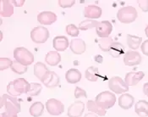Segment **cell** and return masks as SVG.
Returning <instances> with one entry per match:
<instances>
[{
    "label": "cell",
    "mask_w": 148,
    "mask_h": 117,
    "mask_svg": "<svg viewBox=\"0 0 148 117\" xmlns=\"http://www.w3.org/2000/svg\"><path fill=\"white\" fill-rule=\"evenodd\" d=\"M49 70L47 68L46 65H44L42 62H37L36 64H35L34 65V75L35 76H36L37 79H39L41 82L42 81V79L46 76V75L47 74Z\"/></svg>",
    "instance_id": "603a6c76"
},
{
    "label": "cell",
    "mask_w": 148,
    "mask_h": 117,
    "mask_svg": "<svg viewBox=\"0 0 148 117\" xmlns=\"http://www.w3.org/2000/svg\"><path fill=\"white\" fill-rule=\"evenodd\" d=\"M69 45V39L65 36H56L53 40V47L56 51L63 52L67 49Z\"/></svg>",
    "instance_id": "5bb4252c"
},
{
    "label": "cell",
    "mask_w": 148,
    "mask_h": 117,
    "mask_svg": "<svg viewBox=\"0 0 148 117\" xmlns=\"http://www.w3.org/2000/svg\"><path fill=\"white\" fill-rule=\"evenodd\" d=\"M1 117H18L17 115H11V114H8L5 112H2L1 113Z\"/></svg>",
    "instance_id": "f35d334b"
},
{
    "label": "cell",
    "mask_w": 148,
    "mask_h": 117,
    "mask_svg": "<svg viewBox=\"0 0 148 117\" xmlns=\"http://www.w3.org/2000/svg\"><path fill=\"white\" fill-rule=\"evenodd\" d=\"M12 3H14V5H16V6H21L24 4V3H25V1L22 0V1H11Z\"/></svg>",
    "instance_id": "ab89813d"
},
{
    "label": "cell",
    "mask_w": 148,
    "mask_h": 117,
    "mask_svg": "<svg viewBox=\"0 0 148 117\" xmlns=\"http://www.w3.org/2000/svg\"><path fill=\"white\" fill-rule=\"evenodd\" d=\"M135 104V98L129 94H123L119 98V105L123 109H129Z\"/></svg>",
    "instance_id": "ac0fdd59"
},
{
    "label": "cell",
    "mask_w": 148,
    "mask_h": 117,
    "mask_svg": "<svg viewBox=\"0 0 148 117\" xmlns=\"http://www.w3.org/2000/svg\"><path fill=\"white\" fill-rule=\"evenodd\" d=\"M96 103L104 109H110L116 102V96L114 93L109 91H104L98 94L95 99Z\"/></svg>",
    "instance_id": "5b68a950"
},
{
    "label": "cell",
    "mask_w": 148,
    "mask_h": 117,
    "mask_svg": "<svg viewBox=\"0 0 148 117\" xmlns=\"http://www.w3.org/2000/svg\"><path fill=\"white\" fill-rule=\"evenodd\" d=\"M137 10L132 6H126L121 8L117 14L118 20L124 24H130L134 22L137 18Z\"/></svg>",
    "instance_id": "3957f363"
},
{
    "label": "cell",
    "mask_w": 148,
    "mask_h": 117,
    "mask_svg": "<svg viewBox=\"0 0 148 117\" xmlns=\"http://www.w3.org/2000/svg\"><path fill=\"white\" fill-rule=\"evenodd\" d=\"M42 85L39 84V83H30V88L27 92V95L29 97H35V96H37L41 94L42 92Z\"/></svg>",
    "instance_id": "f1b7e54d"
},
{
    "label": "cell",
    "mask_w": 148,
    "mask_h": 117,
    "mask_svg": "<svg viewBox=\"0 0 148 117\" xmlns=\"http://www.w3.org/2000/svg\"><path fill=\"white\" fill-rule=\"evenodd\" d=\"M14 13V8L8 0H1L0 2V14L3 17H10Z\"/></svg>",
    "instance_id": "ffe728a7"
},
{
    "label": "cell",
    "mask_w": 148,
    "mask_h": 117,
    "mask_svg": "<svg viewBox=\"0 0 148 117\" xmlns=\"http://www.w3.org/2000/svg\"><path fill=\"white\" fill-rule=\"evenodd\" d=\"M30 83L24 78H18L10 82L7 86V92L12 97H18L21 94H27Z\"/></svg>",
    "instance_id": "7a4b0ae2"
},
{
    "label": "cell",
    "mask_w": 148,
    "mask_h": 117,
    "mask_svg": "<svg viewBox=\"0 0 148 117\" xmlns=\"http://www.w3.org/2000/svg\"><path fill=\"white\" fill-rule=\"evenodd\" d=\"M84 117H98V116H97V114H95V113H88V114H86V116Z\"/></svg>",
    "instance_id": "b9f144b4"
},
{
    "label": "cell",
    "mask_w": 148,
    "mask_h": 117,
    "mask_svg": "<svg viewBox=\"0 0 148 117\" xmlns=\"http://www.w3.org/2000/svg\"><path fill=\"white\" fill-rule=\"evenodd\" d=\"M31 38L35 43H44L49 38V32L44 26H36L31 32Z\"/></svg>",
    "instance_id": "52a82bcc"
},
{
    "label": "cell",
    "mask_w": 148,
    "mask_h": 117,
    "mask_svg": "<svg viewBox=\"0 0 148 117\" xmlns=\"http://www.w3.org/2000/svg\"><path fill=\"white\" fill-rule=\"evenodd\" d=\"M139 7L143 12H148V0L138 1Z\"/></svg>",
    "instance_id": "8d00e7d4"
},
{
    "label": "cell",
    "mask_w": 148,
    "mask_h": 117,
    "mask_svg": "<svg viewBox=\"0 0 148 117\" xmlns=\"http://www.w3.org/2000/svg\"><path fill=\"white\" fill-rule=\"evenodd\" d=\"M144 76H145V74L142 71L129 72L125 75V82L128 86H136L144 78Z\"/></svg>",
    "instance_id": "8fae6325"
},
{
    "label": "cell",
    "mask_w": 148,
    "mask_h": 117,
    "mask_svg": "<svg viewBox=\"0 0 148 117\" xmlns=\"http://www.w3.org/2000/svg\"><path fill=\"white\" fill-rule=\"evenodd\" d=\"M135 111L140 117L148 116V102L140 100L135 105Z\"/></svg>",
    "instance_id": "cb8c5ba5"
},
{
    "label": "cell",
    "mask_w": 148,
    "mask_h": 117,
    "mask_svg": "<svg viewBox=\"0 0 148 117\" xmlns=\"http://www.w3.org/2000/svg\"><path fill=\"white\" fill-rule=\"evenodd\" d=\"M141 52L143 54L148 56V39L144 41V43H141Z\"/></svg>",
    "instance_id": "74e56055"
},
{
    "label": "cell",
    "mask_w": 148,
    "mask_h": 117,
    "mask_svg": "<svg viewBox=\"0 0 148 117\" xmlns=\"http://www.w3.org/2000/svg\"><path fill=\"white\" fill-rule=\"evenodd\" d=\"M85 109V104L81 101H76L69 107L67 115L69 117H80Z\"/></svg>",
    "instance_id": "7c38bea8"
},
{
    "label": "cell",
    "mask_w": 148,
    "mask_h": 117,
    "mask_svg": "<svg viewBox=\"0 0 148 117\" xmlns=\"http://www.w3.org/2000/svg\"><path fill=\"white\" fill-rule=\"evenodd\" d=\"M60 79L58 77L57 74L53 71H48L47 74L46 75V76L42 79V82L47 87L49 88H53L57 87L58 85L59 84Z\"/></svg>",
    "instance_id": "9a60e30c"
},
{
    "label": "cell",
    "mask_w": 148,
    "mask_h": 117,
    "mask_svg": "<svg viewBox=\"0 0 148 117\" xmlns=\"http://www.w3.org/2000/svg\"><path fill=\"white\" fill-rule=\"evenodd\" d=\"M44 111V105L41 102H35L30 107V114L33 117H40Z\"/></svg>",
    "instance_id": "83f0119b"
},
{
    "label": "cell",
    "mask_w": 148,
    "mask_h": 117,
    "mask_svg": "<svg viewBox=\"0 0 148 117\" xmlns=\"http://www.w3.org/2000/svg\"><path fill=\"white\" fill-rule=\"evenodd\" d=\"M112 31H113V25L108 21H103L101 22H98L96 27L97 34L101 38L108 37L111 34Z\"/></svg>",
    "instance_id": "30bf717a"
},
{
    "label": "cell",
    "mask_w": 148,
    "mask_h": 117,
    "mask_svg": "<svg viewBox=\"0 0 148 117\" xmlns=\"http://www.w3.org/2000/svg\"><path fill=\"white\" fill-rule=\"evenodd\" d=\"M86 79L90 82H97L100 76L99 70L96 66H90L85 71Z\"/></svg>",
    "instance_id": "d4e9b609"
},
{
    "label": "cell",
    "mask_w": 148,
    "mask_h": 117,
    "mask_svg": "<svg viewBox=\"0 0 148 117\" xmlns=\"http://www.w3.org/2000/svg\"><path fill=\"white\" fill-rule=\"evenodd\" d=\"M66 32L69 36H77L80 33V29L74 24H69L66 26Z\"/></svg>",
    "instance_id": "d6a6232c"
},
{
    "label": "cell",
    "mask_w": 148,
    "mask_h": 117,
    "mask_svg": "<svg viewBox=\"0 0 148 117\" xmlns=\"http://www.w3.org/2000/svg\"><path fill=\"white\" fill-rule=\"evenodd\" d=\"M11 70L12 71H14V73H17V74H24L27 71V66L26 65H24L21 63L14 60L12 62V65H11Z\"/></svg>",
    "instance_id": "1f68e13d"
},
{
    "label": "cell",
    "mask_w": 148,
    "mask_h": 117,
    "mask_svg": "<svg viewBox=\"0 0 148 117\" xmlns=\"http://www.w3.org/2000/svg\"><path fill=\"white\" fill-rule=\"evenodd\" d=\"M14 57L16 61L26 66L32 65L34 61L33 54L24 47H16L14 50Z\"/></svg>",
    "instance_id": "277c9868"
},
{
    "label": "cell",
    "mask_w": 148,
    "mask_h": 117,
    "mask_svg": "<svg viewBox=\"0 0 148 117\" xmlns=\"http://www.w3.org/2000/svg\"><path fill=\"white\" fill-rule=\"evenodd\" d=\"M47 112L52 116H60L64 111V104L56 98H50L46 103Z\"/></svg>",
    "instance_id": "ba28073f"
},
{
    "label": "cell",
    "mask_w": 148,
    "mask_h": 117,
    "mask_svg": "<svg viewBox=\"0 0 148 117\" xmlns=\"http://www.w3.org/2000/svg\"><path fill=\"white\" fill-rule=\"evenodd\" d=\"M1 109L3 112L17 115L21 112V105L15 97H12L8 94H3L1 97Z\"/></svg>",
    "instance_id": "6da1fadb"
},
{
    "label": "cell",
    "mask_w": 148,
    "mask_h": 117,
    "mask_svg": "<svg viewBox=\"0 0 148 117\" xmlns=\"http://www.w3.org/2000/svg\"><path fill=\"white\" fill-rule=\"evenodd\" d=\"M70 49L75 54H81L86 51V43L80 38H74L70 42Z\"/></svg>",
    "instance_id": "e0dca14e"
},
{
    "label": "cell",
    "mask_w": 148,
    "mask_h": 117,
    "mask_svg": "<svg viewBox=\"0 0 148 117\" xmlns=\"http://www.w3.org/2000/svg\"><path fill=\"white\" fill-rule=\"evenodd\" d=\"M37 21L42 25H52L57 21V15L52 11L41 12L37 15Z\"/></svg>",
    "instance_id": "4fadbf2b"
},
{
    "label": "cell",
    "mask_w": 148,
    "mask_h": 117,
    "mask_svg": "<svg viewBox=\"0 0 148 117\" xmlns=\"http://www.w3.org/2000/svg\"><path fill=\"white\" fill-rule=\"evenodd\" d=\"M75 97L76 98H86L87 95H86V92L80 88V87H75Z\"/></svg>",
    "instance_id": "d590c367"
},
{
    "label": "cell",
    "mask_w": 148,
    "mask_h": 117,
    "mask_svg": "<svg viewBox=\"0 0 148 117\" xmlns=\"http://www.w3.org/2000/svg\"><path fill=\"white\" fill-rule=\"evenodd\" d=\"M114 41L112 39V37L108 36V37H104V38H101L98 44H99V47L101 48V50L103 52H108L109 47L113 44Z\"/></svg>",
    "instance_id": "4dcf8cb0"
},
{
    "label": "cell",
    "mask_w": 148,
    "mask_h": 117,
    "mask_svg": "<svg viewBox=\"0 0 148 117\" xmlns=\"http://www.w3.org/2000/svg\"><path fill=\"white\" fill-rule=\"evenodd\" d=\"M141 62V56L140 53L134 50H130L126 52L124 56V63L128 66H134L138 65Z\"/></svg>",
    "instance_id": "9c48e42d"
},
{
    "label": "cell",
    "mask_w": 148,
    "mask_h": 117,
    "mask_svg": "<svg viewBox=\"0 0 148 117\" xmlns=\"http://www.w3.org/2000/svg\"><path fill=\"white\" fill-rule=\"evenodd\" d=\"M12 61L9 58H0V70H3L11 67Z\"/></svg>",
    "instance_id": "836d02e7"
},
{
    "label": "cell",
    "mask_w": 148,
    "mask_h": 117,
    "mask_svg": "<svg viewBox=\"0 0 148 117\" xmlns=\"http://www.w3.org/2000/svg\"><path fill=\"white\" fill-rule=\"evenodd\" d=\"M46 63L49 65L55 66L58 65L61 61V55L58 51H49L45 57Z\"/></svg>",
    "instance_id": "7402d4cb"
},
{
    "label": "cell",
    "mask_w": 148,
    "mask_h": 117,
    "mask_svg": "<svg viewBox=\"0 0 148 117\" xmlns=\"http://www.w3.org/2000/svg\"><path fill=\"white\" fill-rule=\"evenodd\" d=\"M87 109L92 113H95V114L100 116H104L107 112L106 109L100 107L96 103V101H93V100L87 101Z\"/></svg>",
    "instance_id": "4316f807"
},
{
    "label": "cell",
    "mask_w": 148,
    "mask_h": 117,
    "mask_svg": "<svg viewBox=\"0 0 148 117\" xmlns=\"http://www.w3.org/2000/svg\"><path fill=\"white\" fill-rule=\"evenodd\" d=\"M102 9L97 5H88L84 10V15L85 17L94 20L98 19L102 15Z\"/></svg>",
    "instance_id": "2e32d148"
},
{
    "label": "cell",
    "mask_w": 148,
    "mask_h": 117,
    "mask_svg": "<svg viewBox=\"0 0 148 117\" xmlns=\"http://www.w3.org/2000/svg\"><path fill=\"white\" fill-rule=\"evenodd\" d=\"M145 32H146V35H147V36L148 37V25L146 27V29H145Z\"/></svg>",
    "instance_id": "7bdbcfd3"
},
{
    "label": "cell",
    "mask_w": 148,
    "mask_h": 117,
    "mask_svg": "<svg viewBox=\"0 0 148 117\" xmlns=\"http://www.w3.org/2000/svg\"><path fill=\"white\" fill-rule=\"evenodd\" d=\"M141 41L142 38L140 36H137L135 35H131V34H128L127 35V44L128 47L130 49L136 51V49H138L139 47L141 44Z\"/></svg>",
    "instance_id": "484cf974"
},
{
    "label": "cell",
    "mask_w": 148,
    "mask_h": 117,
    "mask_svg": "<svg viewBox=\"0 0 148 117\" xmlns=\"http://www.w3.org/2000/svg\"><path fill=\"white\" fill-rule=\"evenodd\" d=\"M108 87L114 94H121L129 90V86L119 76H113L108 81Z\"/></svg>",
    "instance_id": "8992f818"
},
{
    "label": "cell",
    "mask_w": 148,
    "mask_h": 117,
    "mask_svg": "<svg viewBox=\"0 0 148 117\" xmlns=\"http://www.w3.org/2000/svg\"><path fill=\"white\" fill-rule=\"evenodd\" d=\"M65 79L69 83H77L81 80V73L77 69H69L65 73Z\"/></svg>",
    "instance_id": "44dd1931"
},
{
    "label": "cell",
    "mask_w": 148,
    "mask_h": 117,
    "mask_svg": "<svg viewBox=\"0 0 148 117\" xmlns=\"http://www.w3.org/2000/svg\"><path fill=\"white\" fill-rule=\"evenodd\" d=\"M98 24V21H96L94 20H91V19H87L86 21H83L79 24V29L81 31H86L91 28L97 27Z\"/></svg>",
    "instance_id": "f546056e"
},
{
    "label": "cell",
    "mask_w": 148,
    "mask_h": 117,
    "mask_svg": "<svg viewBox=\"0 0 148 117\" xmlns=\"http://www.w3.org/2000/svg\"><path fill=\"white\" fill-rule=\"evenodd\" d=\"M143 92L148 97V82L143 85Z\"/></svg>",
    "instance_id": "60d3db41"
},
{
    "label": "cell",
    "mask_w": 148,
    "mask_h": 117,
    "mask_svg": "<svg viewBox=\"0 0 148 117\" xmlns=\"http://www.w3.org/2000/svg\"><path fill=\"white\" fill-rule=\"evenodd\" d=\"M75 3V0H59L58 1L59 6L62 8H64V9L72 7Z\"/></svg>",
    "instance_id": "e575fe53"
},
{
    "label": "cell",
    "mask_w": 148,
    "mask_h": 117,
    "mask_svg": "<svg viewBox=\"0 0 148 117\" xmlns=\"http://www.w3.org/2000/svg\"><path fill=\"white\" fill-rule=\"evenodd\" d=\"M125 48L122 43H118V42H114L113 44L109 47L108 53L113 58H119L125 54Z\"/></svg>",
    "instance_id": "d6986e66"
}]
</instances>
